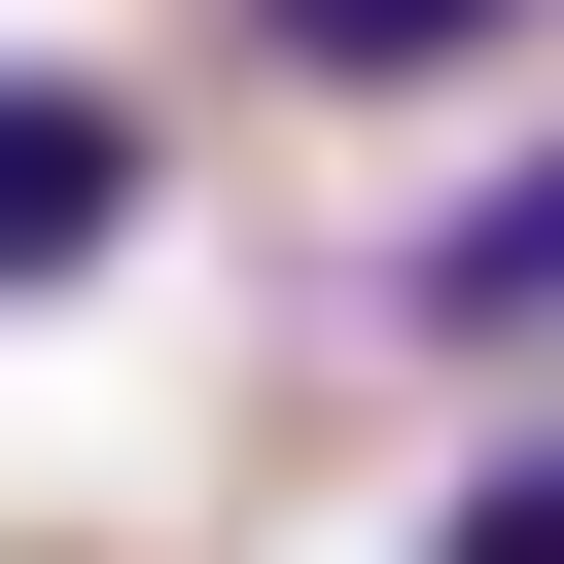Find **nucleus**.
Returning a JSON list of instances; mask_svg holds the SVG:
<instances>
[{
  "label": "nucleus",
  "instance_id": "1",
  "mask_svg": "<svg viewBox=\"0 0 564 564\" xmlns=\"http://www.w3.org/2000/svg\"><path fill=\"white\" fill-rule=\"evenodd\" d=\"M141 176H176L141 70H0V317H70V282L141 247Z\"/></svg>",
  "mask_w": 564,
  "mask_h": 564
},
{
  "label": "nucleus",
  "instance_id": "4",
  "mask_svg": "<svg viewBox=\"0 0 564 564\" xmlns=\"http://www.w3.org/2000/svg\"><path fill=\"white\" fill-rule=\"evenodd\" d=\"M423 564H564V458H458V529Z\"/></svg>",
  "mask_w": 564,
  "mask_h": 564
},
{
  "label": "nucleus",
  "instance_id": "2",
  "mask_svg": "<svg viewBox=\"0 0 564 564\" xmlns=\"http://www.w3.org/2000/svg\"><path fill=\"white\" fill-rule=\"evenodd\" d=\"M388 317H423V352H529V317H564V141H529L494 212H423V282H388Z\"/></svg>",
  "mask_w": 564,
  "mask_h": 564
},
{
  "label": "nucleus",
  "instance_id": "3",
  "mask_svg": "<svg viewBox=\"0 0 564 564\" xmlns=\"http://www.w3.org/2000/svg\"><path fill=\"white\" fill-rule=\"evenodd\" d=\"M529 0H247V70H317V106H423V70H494Z\"/></svg>",
  "mask_w": 564,
  "mask_h": 564
}]
</instances>
